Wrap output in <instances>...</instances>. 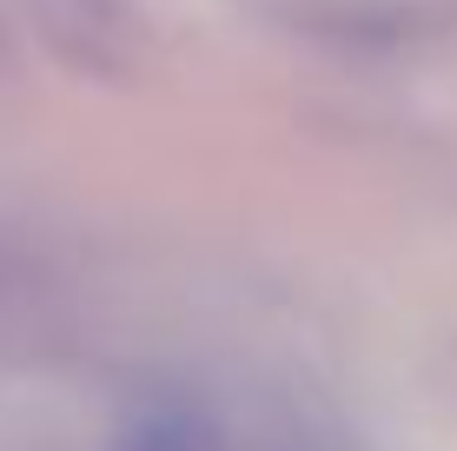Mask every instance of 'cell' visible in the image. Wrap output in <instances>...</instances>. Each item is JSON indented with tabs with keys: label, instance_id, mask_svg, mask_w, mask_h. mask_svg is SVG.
<instances>
[{
	"label": "cell",
	"instance_id": "cell-1",
	"mask_svg": "<svg viewBox=\"0 0 457 451\" xmlns=\"http://www.w3.org/2000/svg\"><path fill=\"white\" fill-rule=\"evenodd\" d=\"M133 451H172V445H160V438H146V445H133Z\"/></svg>",
	"mask_w": 457,
	"mask_h": 451
}]
</instances>
